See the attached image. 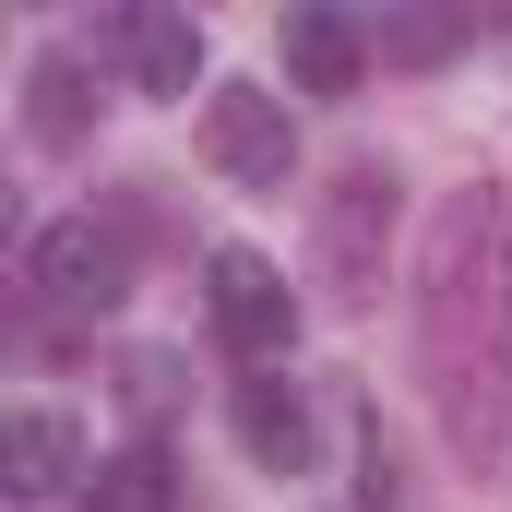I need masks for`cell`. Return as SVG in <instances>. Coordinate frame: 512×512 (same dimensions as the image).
I'll use <instances>...</instances> for the list:
<instances>
[{"label":"cell","instance_id":"cell-1","mask_svg":"<svg viewBox=\"0 0 512 512\" xmlns=\"http://www.w3.org/2000/svg\"><path fill=\"white\" fill-rule=\"evenodd\" d=\"M417 382L441 441L501 477L512 465V215L489 191H453L417 239Z\"/></svg>","mask_w":512,"mask_h":512},{"label":"cell","instance_id":"cell-2","mask_svg":"<svg viewBox=\"0 0 512 512\" xmlns=\"http://www.w3.org/2000/svg\"><path fill=\"white\" fill-rule=\"evenodd\" d=\"M382 239H393V179L382 167H346V179L322 191V286H334L346 310L382 298Z\"/></svg>","mask_w":512,"mask_h":512},{"label":"cell","instance_id":"cell-3","mask_svg":"<svg viewBox=\"0 0 512 512\" xmlns=\"http://www.w3.org/2000/svg\"><path fill=\"white\" fill-rule=\"evenodd\" d=\"M203 310H215L227 358H251V370H274L286 334H298V298H286V274H274L262 251H215L203 262Z\"/></svg>","mask_w":512,"mask_h":512},{"label":"cell","instance_id":"cell-4","mask_svg":"<svg viewBox=\"0 0 512 512\" xmlns=\"http://www.w3.org/2000/svg\"><path fill=\"white\" fill-rule=\"evenodd\" d=\"M203 155H215V179H239V191H286V167H298L286 96H262V84H215V96H203Z\"/></svg>","mask_w":512,"mask_h":512},{"label":"cell","instance_id":"cell-5","mask_svg":"<svg viewBox=\"0 0 512 512\" xmlns=\"http://www.w3.org/2000/svg\"><path fill=\"white\" fill-rule=\"evenodd\" d=\"M24 286H36V298H60V310H120V286H131L120 227H96V215L36 227V239H24Z\"/></svg>","mask_w":512,"mask_h":512},{"label":"cell","instance_id":"cell-6","mask_svg":"<svg viewBox=\"0 0 512 512\" xmlns=\"http://www.w3.org/2000/svg\"><path fill=\"white\" fill-rule=\"evenodd\" d=\"M96 48L120 60L143 96H191V84H203V24H191V12L131 0V12H108V24H96Z\"/></svg>","mask_w":512,"mask_h":512},{"label":"cell","instance_id":"cell-7","mask_svg":"<svg viewBox=\"0 0 512 512\" xmlns=\"http://www.w3.org/2000/svg\"><path fill=\"white\" fill-rule=\"evenodd\" d=\"M286 72H298L310 96H346V84L370 72V24L334 12V0H298V12H286Z\"/></svg>","mask_w":512,"mask_h":512},{"label":"cell","instance_id":"cell-8","mask_svg":"<svg viewBox=\"0 0 512 512\" xmlns=\"http://www.w3.org/2000/svg\"><path fill=\"white\" fill-rule=\"evenodd\" d=\"M239 453L262 477H310V405H298V382H274V370L239 382Z\"/></svg>","mask_w":512,"mask_h":512},{"label":"cell","instance_id":"cell-9","mask_svg":"<svg viewBox=\"0 0 512 512\" xmlns=\"http://www.w3.org/2000/svg\"><path fill=\"white\" fill-rule=\"evenodd\" d=\"M0 465H12V501H60V489L84 477V441H72V417L24 405V417H12V441H0Z\"/></svg>","mask_w":512,"mask_h":512},{"label":"cell","instance_id":"cell-10","mask_svg":"<svg viewBox=\"0 0 512 512\" xmlns=\"http://www.w3.org/2000/svg\"><path fill=\"white\" fill-rule=\"evenodd\" d=\"M84 501L96 512H179V465H167L155 441H131V453H108V465L84 477Z\"/></svg>","mask_w":512,"mask_h":512},{"label":"cell","instance_id":"cell-11","mask_svg":"<svg viewBox=\"0 0 512 512\" xmlns=\"http://www.w3.org/2000/svg\"><path fill=\"white\" fill-rule=\"evenodd\" d=\"M84 120H96V108H84V60L48 48V60L24 72V131H36V143H84Z\"/></svg>","mask_w":512,"mask_h":512},{"label":"cell","instance_id":"cell-12","mask_svg":"<svg viewBox=\"0 0 512 512\" xmlns=\"http://www.w3.org/2000/svg\"><path fill=\"white\" fill-rule=\"evenodd\" d=\"M358 501H382V512H393V453H382V429L358 441Z\"/></svg>","mask_w":512,"mask_h":512},{"label":"cell","instance_id":"cell-13","mask_svg":"<svg viewBox=\"0 0 512 512\" xmlns=\"http://www.w3.org/2000/svg\"><path fill=\"white\" fill-rule=\"evenodd\" d=\"M382 48H393V60H441V48H453V24H393Z\"/></svg>","mask_w":512,"mask_h":512}]
</instances>
